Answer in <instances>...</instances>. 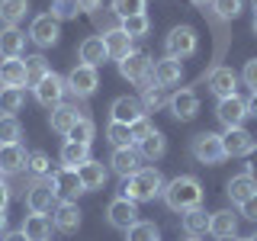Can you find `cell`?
I'll return each mask as SVG.
<instances>
[{
	"mask_svg": "<svg viewBox=\"0 0 257 241\" xmlns=\"http://www.w3.org/2000/svg\"><path fill=\"white\" fill-rule=\"evenodd\" d=\"M23 61H26V87H36L39 80H42V77L48 74V71H52V68H48V61L42 58V55H26Z\"/></svg>",
	"mask_w": 257,
	"mask_h": 241,
	"instance_id": "cell-38",
	"label": "cell"
},
{
	"mask_svg": "<svg viewBox=\"0 0 257 241\" xmlns=\"http://www.w3.org/2000/svg\"><path fill=\"white\" fill-rule=\"evenodd\" d=\"M151 58L145 52H128L122 61H119V74H122L125 80H132V84H151Z\"/></svg>",
	"mask_w": 257,
	"mask_h": 241,
	"instance_id": "cell-8",
	"label": "cell"
},
{
	"mask_svg": "<svg viewBox=\"0 0 257 241\" xmlns=\"http://www.w3.org/2000/svg\"><path fill=\"white\" fill-rule=\"evenodd\" d=\"M93 135H96V126L90 116H80L74 129L68 132V142H77V145H93Z\"/></svg>",
	"mask_w": 257,
	"mask_h": 241,
	"instance_id": "cell-37",
	"label": "cell"
},
{
	"mask_svg": "<svg viewBox=\"0 0 257 241\" xmlns=\"http://www.w3.org/2000/svg\"><path fill=\"white\" fill-rule=\"evenodd\" d=\"M251 241H257V231H254V235H251Z\"/></svg>",
	"mask_w": 257,
	"mask_h": 241,
	"instance_id": "cell-59",
	"label": "cell"
},
{
	"mask_svg": "<svg viewBox=\"0 0 257 241\" xmlns=\"http://www.w3.org/2000/svg\"><path fill=\"white\" fill-rule=\"evenodd\" d=\"M112 13H116L119 20L139 16V13H145V0H112Z\"/></svg>",
	"mask_w": 257,
	"mask_h": 241,
	"instance_id": "cell-44",
	"label": "cell"
},
{
	"mask_svg": "<svg viewBox=\"0 0 257 241\" xmlns=\"http://www.w3.org/2000/svg\"><path fill=\"white\" fill-rule=\"evenodd\" d=\"M52 187L58 193V199H71V203H77L80 193H87L84 183H80L77 167H58V171H52Z\"/></svg>",
	"mask_w": 257,
	"mask_h": 241,
	"instance_id": "cell-9",
	"label": "cell"
},
{
	"mask_svg": "<svg viewBox=\"0 0 257 241\" xmlns=\"http://www.w3.org/2000/svg\"><path fill=\"white\" fill-rule=\"evenodd\" d=\"M103 45H106V55L119 64L132 52V36H125L122 29H109V32H103Z\"/></svg>",
	"mask_w": 257,
	"mask_h": 241,
	"instance_id": "cell-27",
	"label": "cell"
},
{
	"mask_svg": "<svg viewBox=\"0 0 257 241\" xmlns=\"http://www.w3.org/2000/svg\"><path fill=\"white\" fill-rule=\"evenodd\" d=\"M58 36H61V23L55 20L52 13H42V16H36V20H32L29 39H32L39 48H52L55 42H58Z\"/></svg>",
	"mask_w": 257,
	"mask_h": 241,
	"instance_id": "cell-11",
	"label": "cell"
},
{
	"mask_svg": "<svg viewBox=\"0 0 257 241\" xmlns=\"http://www.w3.org/2000/svg\"><path fill=\"white\" fill-rule=\"evenodd\" d=\"M254 36H257V16H254Z\"/></svg>",
	"mask_w": 257,
	"mask_h": 241,
	"instance_id": "cell-58",
	"label": "cell"
},
{
	"mask_svg": "<svg viewBox=\"0 0 257 241\" xmlns=\"http://www.w3.org/2000/svg\"><path fill=\"white\" fill-rule=\"evenodd\" d=\"M119 29H122L125 36H132V39H142V36H148V32H151V20L145 13L125 16V20H119Z\"/></svg>",
	"mask_w": 257,
	"mask_h": 241,
	"instance_id": "cell-39",
	"label": "cell"
},
{
	"mask_svg": "<svg viewBox=\"0 0 257 241\" xmlns=\"http://www.w3.org/2000/svg\"><path fill=\"white\" fill-rule=\"evenodd\" d=\"M167 106H171V116L177 119V123H190V119L199 112V96L193 90H177Z\"/></svg>",
	"mask_w": 257,
	"mask_h": 241,
	"instance_id": "cell-20",
	"label": "cell"
},
{
	"mask_svg": "<svg viewBox=\"0 0 257 241\" xmlns=\"http://www.w3.org/2000/svg\"><path fill=\"white\" fill-rule=\"evenodd\" d=\"M209 7L219 20H238L241 10H244V0H212Z\"/></svg>",
	"mask_w": 257,
	"mask_h": 241,
	"instance_id": "cell-43",
	"label": "cell"
},
{
	"mask_svg": "<svg viewBox=\"0 0 257 241\" xmlns=\"http://www.w3.org/2000/svg\"><path fill=\"white\" fill-rule=\"evenodd\" d=\"M190 4H193V7H199V10H203V13H206V7H209V4H212V0H190Z\"/></svg>",
	"mask_w": 257,
	"mask_h": 241,
	"instance_id": "cell-54",
	"label": "cell"
},
{
	"mask_svg": "<svg viewBox=\"0 0 257 241\" xmlns=\"http://www.w3.org/2000/svg\"><path fill=\"white\" fill-rule=\"evenodd\" d=\"M52 225L61 235H74L80 228V206L71 203V199H58V206L52 209Z\"/></svg>",
	"mask_w": 257,
	"mask_h": 241,
	"instance_id": "cell-14",
	"label": "cell"
},
{
	"mask_svg": "<svg viewBox=\"0 0 257 241\" xmlns=\"http://www.w3.org/2000/svg\"><path fill=\"white\" fill-rule=\"evenodd\" d=\"M196 45H199V39H196V29L193 26H174L171 32H167V39H164L167 58H177V61L196 55Z\"/></svg>",
	"mask_w": 257,
	"mask_h": 241,
	"instance_id": "cell-4",
	"label": "cell"
},
{
	"mask_svg": "<svg viewBox=\"0 0 257 241\" xmlns=\"http://www.w3.org/2000/svg\"><path fill=\"white\" fill-rule=\"evenodd\" d=\"M0 241H26V235H23V231H4Z\"/></svg>",
	"mask_w": 257,
	"mask_h": 241,
	"instance_id": "cell-52",
	"label": "cell"
},
{
	"mask_svg": "<svg viewBox=\"0 0 257 241\" xmlns=\"http://www.w3.org/2000/svg\"><path fill=\"white\" fill-rule=\"evenodd\" d=\"M183 231H187L190 238H199V235H206L209 231V215H206V209L203 206H196V209H190V212H183Z\"/></svg>",
	"mask_w": 257,
	"mask_h": 241,
	"instance_id": "cell-32",
	"label": "cell"
},
{
	"mask_svg": "<svg viewBox=\"0 0 257 241\" xmlns=\"http://www.w3.org/2000/svg\"><path fill=\"white\" fill-rule=\"evenodd\" d=\"M64 84H68V90L74 93L77 100H87V96H93L100 77H96V68H90V64H74L71 74L64 77Z\"/></svg>",
	"mask_w": 257,
	"mask_h": 241,
	"instance_id": "cell-7",
	"label": "cell"
},
{
	"mask_svg": "<svg viewBox=\"0 0 257 241\" xmlns=\"http://www.w3.org/2000/svg\"><path fill=\"white\" fill-rule=\"evenodd\" d=\"M106 139L112 148H132L135 139H132V126H122V123H112L109 119V126H106Z\"/></svg>",
	"mask_w": 257,
	"mask_h": 241,
	"instance_id": "cell-36",
	"label": "cell"
},
{
	"mask_svg": "<svg viewBox=\"0 0 257 241\" xmlns=\"http://www.w3.org/2000/svg\"><path fill=\"white\" fill-rule=\"evenodd\" d=\"M109 112H112V123L132 126V123H139V119L145 116V106H142L139 96H119V100H112Z\"/></svg>",
	"mask_w": 257,
	"mask_h": 241,
	"instance_id": "cell-17",
	"label": "cell"
},
{
	"mask_svg": "<svg viewBox=\"0 0 257 241\" xmlns=\"http://www.w3.org/2000/svg\"><path fill=\"white\" fill-rule=\"evenodd\" d=\"M254 135L247 132L244 126H238V129H225V135H222V148H225V158H244V155H251V148H254Z\"/></svg>",
	"mask_w": 257,
	"mask_h": 241,
	"instance_id": "cell-12",
	"label": "cell"
},
{
	"mask_svg": "<svg viewBox=\"0 0 257 241\" xmlns=\"http://www.w3.org/2000/svg\"><path fill=\"white\" fill-rule=\"evenodd\" d=\"M241 215H244V219H251V222H257V193L247 199V203H241Z\"/></svg>",
	"mask_w": 257,
	"mask_h": 241,
	"instance_id": "cell-48",
	"label": "cell"
},
{
	"mask_svg": "<svg viewBox=\"0 0 257 241\" xmlns=\"http://www.w3.org/2000/svg\"><path fill=\"white\" fill-rule=\"evenodd\" d=\"M80 116H87L84 109H77V106H71V103H58L52 112H48V126H52V132H58L68 139V132L74 129V123Z\"/></svg>",
	"mask_w": 257,
	"mask_h": 241,
	"instance_id": "cell-15",
	"label": "cell"
},
{
	"mask_svg": "<svg viewBox=\"0 0 257 241\" xmlns=\"http://www.w3.org/2000/svg\"><path fill=\"white\" fill-rule=\"evenodd\" d=\"M36 100L42 103L45 109H55L58 103H64V93H68V84H64V77L61 74H55V71H48V74L39 80L36 87Z\"/></svg>",
	"mask_w": 257,
	"mask_h": 241,
	"instance_id": "cell-6",
	"label": "cell"
},
{
	"mask_svg": "<svg viewBox=\"0 0 257 241\" xmlns=\"http://www.w3.org/2000/svg\"><path fill=\"white\" fill-rule=\"evenodd\" d=\"M135 148H139V155L142 161H161L167 155V139H164V132H148L142 142H135Z\"/></svg>",
	"mask_w": 257,
	"mask_h": 241,
	"instance_id": "cell-26",
	"label": "cell"
},
{
	"mask_svg": "<svg viewBox=\"0 0 257 241\" xmlns=\"http://www.w3.org/2000/svg\"><path fill=\"white\" fill-rule=\"evenodd\" d=\"M209 90H212L219 100H225V96H235L238 93V74L231 68H212L209 71Z\"/></svg>",
	"mask_w": 257,
	"mask_h": 241,
	"instance_id": "cell-19",
	"label": "cell"
},
{
	"mask_svg": "<svg viewBox=\"0 0 257 241\" xmlns=\"http://www.w3.org/2000/svg\"><path fill=\"white\" fill-rule=\"evenodd\" d=\"M77 58H80V64L100 68V64L109 58V55H106V45H103V36H87L84 42H80V48H77Z\"/></svg>",
	"mask_w": 257,
	"mask_h": 241,
	"instance_id": "cell-23",
	"label": "cell"
},
{
	"mask_svg": "<svg viewBox=\"0 0 257 241\" xmlns=\"http://www.w3.org/2000/svg\"><path fill=\"white\" fill-rule=\"evenodd\" d=\"M241 80L251 87V93H257V58L244 61V68H241Z\"/></svg>",
	"mask_w": 257,
	"mask_h": 241,
	"instance_id": "cell-46",
	"label": "cell"
},
{
	"mask_svg": "<svg viewBox=\"0 0 257 241\" xmlns=\"http://www.w3.org/2000/svg\"><path fill=\"white\" fill-rule=\"evenodd\" d=\"M7 206H10V187L0 180V212H7Z\"/></svg>",
	"mask_w": 257,
	"mask_h": 241,
	"instance_id": "cell-50",
	"label": "cell"
},
{
	"mask_svg": "<svg viewBox=\"0 0 257 241\" xmlns=\"http://www.w3.org/2000/svg\"><path fill=\"white\" fill-rule=\"evenodd\" d=\"M251 7H254V16H257V0H251Z\"/></svg>",
	"mask_w": 257,
	"mask_h": 241,
	"instance_id": "cell-57",
	"label": "cell"
},
{
	"mask_svg": "<svg viewBox=\"0 0 257 241\" xmlns=\"http://www.w3.org/2000/svg\"><path fill=\"white\" fill-rule=\"evenodd\" d=\"M247 116L257 119V93H251V100H247Z\"/></svg>",
	"mask_w": 257,
	"mask_h": 241,
	"instance_id": "cell-53",
	"label": "cell"
},
{
	"mask_svg": "<svg viewBox=\"0 0 257 241\" xmlns=\"http://www.w3.org/2000/svg\"><path fill=\"white\" fill-rule=\"evenodd\" d=\"M209 235L212 238H235L238 235V215L231 212V209H219V212H212L209 215Z\"/></svg>",
	"mask_w": 257,
	"mask_h": 241,
	"instance_id": "cell-21",
	"label": "cell"
},
{
	"mask_svg": "<svg viewBox=\"0 0 257 241\" xmlns=\"http://www.w3.org/2000/svg\"><path fill=\"white\" fill-rule=\"evenodd\" d=\"M23 139V126L16 116H0V145H16Z\"/></svg>",
	"mask_w": 257,
	"mask_h": 241,
	"instance_id": "cell-41",
	"label": "cell"
},
{
	"mask_svg": "<svg viewBox=\"0 0 257 241\" xmlns=\"http://www.w3.org/2000/svg\"><path fill=\"white\" fill-rule=\"evenodd\" d=\"M29 13V0H0V23L4 26H20Z\"/></svg>",
	"mask_w": 257,
	"mask_h": 241,
	"instance_id": "cell-31",
	"label": "cell"
},
{
	"mask_svg": "<svg viewBox=\"0 0 257 241\" xmlns=\"http://www.w3.org/2000/svg\"><path fill=\"white\" fill-rule=\"evenodd\" d=\"M77 174H80V183H84V190L87 193H93V190H103V187H106V167H103L100 164V161H87V164H80L77 167Z\"/></svg>",
	"mask_w": 257,
	"mask_h": 241,
	"instance_id": "cell-25",
	"label": "cell"
},
{
	"mask_svg": "<svg viewBox=\"0 0 257 241\" xmlns=\"http://www.w3.org/2000/svg\"><path fill=\"white\" fill-rule=\"evenodd\" d=\"M190 155L196 158L199 164H219V161H225L222 135H215V132H199V135H193Z\"/></svg>",
	"mask_w": 257,
	"mask_h": 241,
	"instance_id": "cell-5",
	"label": "cell"
},
{
	"mask_svg": "<svg viewBox=\"0 0 257 241\" xmlns=\"http://www.w3.org/2000/svg\"><path fill=\"white\" fill-rule=\"evenodd\" d=\"M23 235L26 241H48L52 235V222H48V215H39V212H29L26 219H23Z\"/></svg>",
	"mask_w": 257,
	"mask_h": 241,
	"instance_id": "cell-30",
	"label": "cell"
},
{
	"mask_svg": "<svg viewBox=\"0 0 257 241\" xmlns=\"http://www.w3.org/2000/svg\"><path fill=\"white\" fill-rule=\"evenodd\" d=\"M109 167H112V174H119L125 180V177H132L135 171H142V155H139V148H112V158H109Z\"/></svg>",
	"mask_w": 257,
	"mask_h": 241,
	"instance_id": "cell-16",
	"label": "cell"
},
{
	"mask_svg": "<svg viewBox=\"0 0 257 241\" xmlns=\"http://www.w3.org/2000/svg\"><path fill=\"white\" fill-rule=\"evenodd\" d=\"M4 231H7V212H0V238H4Z\"/></svg>",
	"mask_w": 257,
	"mask_h": 241,
	"instance_id": "cell-55",
	"label": "cell"
},
{
	"mask_svg": "<svg viewBox=\"0 0 257 241\" xmlns=\"http://www.w3.org/2000/svg\"><path fill=\"white\" fill-rule=\"evenodd\" d=\"M148 132H155V126L148 123V116H142L139 123H132V139H135V142H142Z\"/></svg>",
	"mask_w": 257,
	"mask_h": 241,
	"instance_id": "cell-47",
	"label": "cell"
},
{
	"mask_svg": "<svg viewBox=\"0 0 257 241\" xmlns=\"http://www.w3.org/2000/svg\"><path fill=\"white\" fill-rule=\"evenodd\" d=\"M26 84V61L7 58L0 61V87H23Z\"/></svg>",
	"mask_w": 257,
	"mask_h": 241,
	"instance_id": "cell-29",
	"label": "cell"
},
{
	"mask_svg": "<svg viewBox=\"0 0 257 241\" xmlns=\"http://www.w3.org/2000/svg\"><path fill=\"white\" fill-rule=\"evenodd\" d=\"M26 148H23L20 142L16 145H0V174H4V180L7 177H13V174H20V171H26Z\"/></svg>",
	"mask_w": 257,
	"mask_h": 241,
	"instance_id": "cell-18",
	"label": "cell"
},
{
	"mask_svg": "<svg viewBox=\"0 0 257 241\" xmlns=\"http://www.w3.org/2000/svg\"><path fill=\"white\" fill-rule=\"evenodd\" d=\"M87 161H90V145H77V142L61 145V164L64 167H80Z\"/></svg>",
	"mask_w": 257,
	"mask_h": 241,
	"instance_id": "cell-34",
	"label": "cell"
},
{
	"mask_svg": "<svg viewBox=\"0 0 257 241\" xmlns=\"http://www.w3.org/2000/svg\"><path fill=\"white\" fill-rule=\"evenodd\" d=\"M225 193H228V199H231V203H247V199H251L254 196V193H257V180H254V174H238V177H231V180H228V187H225Z\"/></svg>",
	"mask_w": 257,
	"mask_h": 241,
	"instance_id": "cell-24",
	"label": "cell"
},
{
	"mask_svg": "<svg viewBox=\"0 0 257 241\" xmlns=\"http://www.w3.org/2000/svg\"><path fill=\"white\" fill-rule=\"evenodd\" d=\"M225 241H251V238H238V235H235V238H225Z\"/></svg>",
	"mask_w": 257,
	"mask_h": 241,
	"instance_id": "cell-56",
	"label": "cell"
},
{
	"mask_svg": "<svg viewBox=\"0 0 257 241\" xmlns=\"http://www.w3.org/2000/svg\"><path fill=\"white\" fill-rule=\"evenodd\" d=\"M187 241H199V238H190V235H187Z\"/></svg>",
	"mask_w": 257,
	"mask_h": 241,
	"instance_id": "cell-60",
	"label": "cell"
},
{
	"mask_svg": "<svg viewBox=\"0 0 257 241\" xmlns=\"http://www.w3.org/2000/svg\"><path fill=\"white\" fill-rule=\"evenodd\" d=\"M164 174L158 171V167H142V171H135L132 177H125L122 180V196L132 199V203H151L155 196L164 193Z\"/></svg>",
	"mask_w": 257,
	"mask_h": 241,
	"instance_id": "cell-2",
	"label": "cell"
},
{
	"mask_svg": "<svg viewBox=\"0 0 257 241\" xmlns=\"http://www.w3.org/2000/svg\"><path fill=\"white\" fill-rule=\"evenodd\" d=\"M23 106V87H0V116H16Z\"/></svg>",
	"mask_w": 257,
	"mask_h": 241,
	"instance_id": "cell-35",
	"label": "cell"
},
{
	"mask_svg": "<svg viewBox=\"0 0 257 241\" xmlns=\"http://www.w3.org/2000/svg\"><path fill=\"white\" fill-rule=\"evenodd\" d=\"M180 77H183V61H177V58H161L151 68V80L158 87H174V84H180Z\"/></svg>",
	"mask_w": 257,
	"mask_h": 241,
	"instance_id": "cell-22",
	"label": "cell"
},
{
	"mask_svg": "<svg viewBox=\"0 0 257 241\" xmlns=\"http://www.w3.org/2000/svg\"><path fill=\"white\" fill-rule=\"evenodd\" d=\"M26 171L36 177H52V158L45 155V151H32V155L26 158Z\"/></svg>",
	"mask_w": 257,
	"mask_h": 241,
	"instance_id": "cell-42",
	"label": "cell"
},
{
	"mask_svg": "<svg viewBox=\"0 0 257 241\" xmlns=\"http://www.w3.org/2000/svg\"><path fill=\"white\" fill-rule=\"evenodd\" d=\"M77 7H80L84 13H96V10L103 7V0H77Z\"/></svg>",
	"mask_w": 257,
	"mask_h": 241,
	"instance_id": "cell-49",
	"label": "cell"
},
{
	"mask_svg": "<svg viewBox=\"0 0 257 241\" xmlns=\"http://www.w3.org/2000/svg\"><path fill=\"white\" fill-rule=\"evenodd\" d=\"M106 219H109L112 228L128 231L135 222H139V203H132V199H125V196H116L106 206Z\"/></svg>",
	"mask_w": 257,
	"mask_h": 241,
	"instance_id": "cell-10",
	"label": "cell"
},
{
	"mask_svg": "<svg viewBox=\"0 0 257 241\" xmlns=\"http://www.w3.org/2000/svg\"><path fill=\"white\" fill-rule=\"evenodd\" d=\"M247 174H257V145L251 148V155H247Z\"/></svg>",
	"mask_w": 257,
	"mask_h": 241,
	"instance_id": "cell-51",
	"label": "cell"
},
{
	"mask_svg": "<svg viewBox=\"0 0 257 241\" xmlns=\"http://www.w3.org/2000/svg\"><path fill=\"white\" fill-rule=\"evenodd\" d=\"M161 196H164V203H167L171 212H180V215L190 212V209H196V206H203V187H199V180L190 177V174L174 177Z\"/></svg>",
	"mask_w": 257,
	"mask_h": 241,
	"instance_id": "cell-1",
	"label": "cell"
},
{
	"mask_svg": "<svg viewBox=\"0 0 257 241\" xmlns=\"http://www.w3.org/2000/svg\"><path fill=\"white\" fill-rule=\"evenodd\" d=\"M125 241H161V231H158V225L155 222H135L132 228L125 231Z\"/></svg>",
	"mask_w": 257,
	"mask_h": 241,
	"instance_id": "cell-40",
	"label": "cell"
},
{
	"mask_svg": "<svg viewBox=\"0 0 257 241\" xmlns=\"http://www.w3.org/2000/svg\"><path fill=\"white\" fill-rule=\"evenodd\" d=\"M23 48H26V32H20L16 26L0 29V55L4 58H20Z\"/></svg>",
	"mask_w": 257,
	"mask_h": 241,
	"instance_id": "cell-28",
	"label": "cell"
},
{
	"mask_svg": "<svg viewBox=\"0 0 257 241\" xmlns=\"http://www.w3.org/2000/svg\"><path fill=\"white\" fill-rule=\"evenodd\" d=\"M167 103H171V96H167V87H158L155 80L142 87V106H145V112H158L161 106H167Z\"/></svg>",
	"mask_w": 257,
	"mask_h": 241,
	"instance_id": "cell-33",
	"label": "cell"
},
{
	"mask_svg": "<svg viewBox=\"0 0 257 241\" xmlns=\"http://www.w3.org/2000/svg\"><path fill=\"white\" fill-rule=\"evenodd\" d=\"M215 116H219V123L225 129H238L247 119V100H241L238 93L225 96V100H219V106H215Z\"/></svg>",
	"mask_w": 257,
	"mask_h": 241,
	"instance_id": "cell-13",
	"label": "cell"
},
{
	"mask_svg": "<svg viewBox=\"0 0 257 241\" xmlns=\"http://www.w3.org/2000/svg\"><path fill=\"white\" fill-rule=\"evenodd\" d=\"M77 10H80L77 0H55V4H52V16H55L58 23H61V20H74Z\"/></svg>",
	"mask_w": 257,
	"mask_h": 241,
	"instance_id": "cell-45",
	"label": "cell"
},
{
	"mask_svg": "<svg viewBox=\"0 0 257 241\" xmlns=\"http://www.w3.org/2000/svg\"><path fill=\"white\" fill-rule=\"evenodd\" d=\"M26 206H29V212H39V215L52 212V209L58 206V193H55V187H52V177H39V180L29 183Z\"/></svg>",
	"mask_w": 257,
	"mask_h": 241,
	"instance_id": "cell-3",
	"label": "cell"
}]
</instances>
